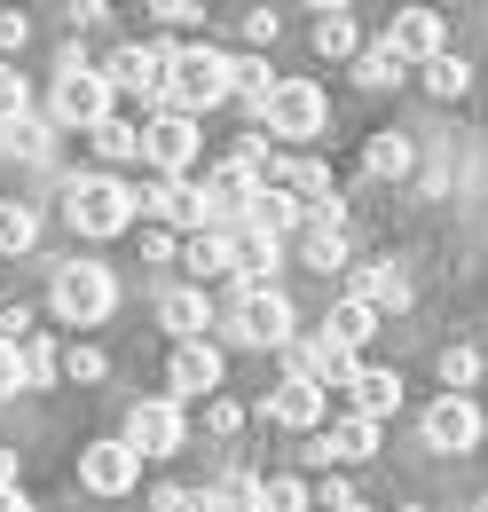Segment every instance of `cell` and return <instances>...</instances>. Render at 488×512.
Masks as SVG:
<instances>
[{
	"label": "cell",
	"mask_w": 488,
	"mask_h": 512,
	"mask_svg": "<svg viewBox=\"0 0 488 512\" xmlns=\"http://www.w3.org/2000/svg\"><path fill=\"white\" fill-rule=\"evenodd\" d=\"M300 457H307V465H363V457H378V426L347 410V418H331L323 434H307Z\"/></svg>",
	"instance_id": "13"
},
{
	"label": "cell",
	"mask_w": 488,
	"mask_h": 512,
	"mask_svg": "<svg viewBox=\"0 0 488 512\" xmlns=\"http://www.w3.org/2000/svg\"><path fill=\"white\" fill-rule=\"evenodd\" d=\"M229 95L260 119V111H268V95H276V71L260 64V56H229Z\"/></svg>",
	"instance_id": "25"
},
{
	"label": "cell",
	"mask_w": 488,
	"mask_h": 512,
	"mask_svg": "<svg viewBox=\"0 0 488 512\" xmlns=\"http://www.w3.org/2000/svg\"><path fill=\"white\" fill-rule=\"evenodd\" d=\"M473 512H488V497H481V505H473Z\"/></svg>",
	"instance_id": "49"
},
{
	"label": "cell",
	"mask_w": 488,
	"mask_h": 512,
	"mask_svg": "<svg viewBox=\"0 0 488 512\" xmlns=\"http://www.w3.org/2000/svg\"><path fill=\"white\" fill-rule=\"evenodd\" d=\"M229 339H244V347H292V339H300V316H292V300H284L276 284H260V292H237Z\"/></svg>",
	"instance_id": "6"
},
{
	"label": "cell",
	"mask_w": 488,
	"mask_h": 512,
	"mask_svg": "<svg viewBox=\"0 0 488 512\" xmlns=\"http://www.w3.org/2000/svg\"><path fill=\"white\" fill-rule=\"evenodd\" d=\"M260 190H268L260 174H244L237 158H221V166L205 174V213H213V229H244V213H252Z\"/></svg>",
	"instance_id": "12"
},
{
	"label": "cell",
	"mask_w": 488,
	"mask_h": 512,
	"mask_svg": "<svg viewBox=\"0 0 488 512\" xmlns=\"http://www.w3.org/2000/svg\"><path fill=\"white\" fill-rule=\"evenodd\" d=\"M150 512H197V497H189V489H174V481H166V489H150Z\"/></svg>",
	"instance_id": "44"
},
{
	"label": "cell",
	"mask_w": 488,
	"mask_h": 512,
	"mask_svg": "<svg viewBox=\"0 0 488 512\" xmlns=\"http://www.w3.org/2000/svg\"><path fill=\"white\" fill-rule=\"evenodd\" d=\"M103 371H111V363H103V347H71V355H63V379H103Z\"/></svg>",
	"instance_id": "39"
},
{
	"label": "cell",
	"mask_w": 488,
	"mask_h": 512,
	"mask_svg": "<svg viewBox=\"0 0 488 512\" xmlns=\"http://www.w3.org/2000/svg\"><path fill=\"white\" fill-rule=\"evenodd\" d=\"M300 253H307V268H323V276H331V268H347V229H307Z\"/></svg>",
	"instance_id": "34"
},
{
	"label": "cell",
	"mask_w": 488,
	"mask_h": 512,
	"mask_svg": "<svg viewBox=\"0 0 488 512\" xmlns=\"http://www.w3.org/2000/svg\"><path fill=\"white\" fill-rule=\"evenodd\" d=\"M142 481V457L126 442H87L79 449V489H95V497H126Z\"/></svg>",
	"instance_id": "15"
},
{
	"label": "cell",
	"mask_w": 488,
	"mask_h": 512,
	"mask_svg": "<svg viewBox=\"0 0 488 512\" xmlns=\"http://www.w3.org/2000/svg\"><path fill=\"white\" fill-rule=\"evenodd\" d=\"M386 56H394V64H433V56H449L441 8H402V16L386 24Z\"/></svg>",
	"instance_id": "11"
},
{
	"label": "cell",
	"mask_w": 488,
	"mask_h": 512,
	"mask_svg": "<svg viewBox=\"0 0 488 512\" xmlns=\"http://www.w3.org/2000/svg\"><path fill=\"white\" fill-rule=\"evenodd\" d=\"M268 418L276 426H292V434H323V418H331V394L307 379H284L276 394H268Z\"/></svg>",
	"instance_id": "17"
},
{
	"label": "cell",
	"mask_w": 488,
	"mask_h": 512,
	"mask_svg": "<svg viewBox=\"0 0 488 512\" xmlns=\"http://www.w3.org/2000/svg\"><path fill=\"white\" fill-rule=\"evenodd\" d=\"M213 103H229V56L221 48H174V71H166V111H213Z\"/></svg>",
	"instance_id": "3"
},
{
	"label": "cell",
	"mask_w": 488,
	"mask_h": 512,
	"mask_svg": "<svg viewBox=\"0 0 488 512\" xmlns=\"http://www.w3.org/2000/svg\"><path fill=\"white\" fill-rule=\"evenodd\" d=\"M158 323H166V331L189 347V339H205V331H213V300H205L197 284H174V292L158 300Z\"/></svg>",
	"instance_id": "21"
},
{
	"label": "cell",
	"mask_w": 488,
	"mask_h": 512,
	"mask_svg": "<svg viewBox=\"0 0 488 512\" xmlns=\"http://www.w3.org/2000/svg\"><path fill=\"white\" fill-rule=\"evenodd\" d=\"M48 308H56L63 323H103L111 308H119V276L111 268H95V260H63L56 268V284H48Z\"/></svg>",
	"instance_id": "4"
},
{
	"label": "cell",
	"mask_w": 488,
	"mask_h": 512,
	"mask_svg": "<svg viewBox=\"0 0 488 512\" xmlns=\"http://www.w3.org/2000/svg\"><path fill=\"white\" fill-rule=\"evenodd\" d=\"M229 245H237V292H260V284H276L284 237H268V229H229Z\"/></svg>",
	"instance_id": "19"
},
{
	"label": "cell",
	"mask_w": 488,
	"mask_h": 512,
	"mask_svg": "<svg viewBox=\"0 0 488 512\" xmlns=\"http://www.w3.org/2000/svg\"><path fill=\"white\" fill-rule=\"evenodd\" d=\"M323 331H331V339H339V347L355 355V347H370V339H378V308H363V300L347 292V300H339V308L323 316Z\"/></svg>",
	"instance_id": "26"
},
{
	"label": "cell",
	"mask_w": 488,
	"mask_h": 512,
	"mask_svg": "<svg viewBox=\"0 0 488 512\" xmlns=\"http://www.w3.org/2000/svg\"><path fill=\"white\" fill-rule=\"evenodd\" d=\"M315 505V489H307L300 473H276V481H260V512H307Z\"/></svg>",
	"instance_id": "33"
},
{
	"label": "cell",
	"mask_w": 488,
	"mask_h": 512,
	"mask_svg": "<svg viewBox=\"0 0 488 512\" xmlns=\"http://www.w3.org/2000/svg\"><path fill=\"white\" fill-rule=\"evenodd\" d=\"M433 371H441L449 394H465V386L481 379V355H473V347H441V363H433Z\"/></svg>",
	"instance_id": "37"
},
{
	"label": "cell",
	"mask_w": 488,
	"mask_h": 512,
	"mask_svg": "<svg viewBox=\"0 0 488 512\" xmlns=\"http://www.w3.org/2000/svg\"><path fill=\"white\" fill-rule=\"evenodd\" d=\"M473 442H481V402H473V394H433L426 402V449L465 457Z\"/></svg>",
	"instance_id": "10"
},
{
	"label": "cell",
	"mask_w": 488,
	"mask_h": 512,
	"mask_svg": "<svg viewBox=\"0 0 488 512\" xmlns=\"http://www.w3.org/2000/svg\"><path fill=\"white\" fill-rule=\"evenodd\" d=\"M0 150H8V166H16V158H24V166H48V158H56V127H48V119H16V127L0 134Z\"/></svg>",
	"instance_id": "27"
},
{
	"label": "cell",
	"mask_w": 488,
	"mask_h": 512,
	"mask_svg": "<svg viewBox=\"0 0 488 512\" xmlns=\"http://www.w3.org/2000/svg\"><path fill=\"white\" fill-rule=\"evenodd\" d=\"M24 394V363H16V347L0 339V402H16Z\"/></svg>",
	"instance_id": "42"
},
{
	"label": "cell",
	"mask_w": 488,
	"mask_h": 512,
	"mask_svg": "<svg viewBox=\"0 0 488 512\" xmlns=\"http://www.w3.org/2000/svg\"><path fill=\"white\" fill-rule=\"evenodd\" d=\"M284 355H292V379L323 386V394H331V386H347V379H355V355H347V347H339L331 331H307V339H292Z\"/></svg>",
	"instance_id": "14"
},
{
	"label": "cell",
	"mask_w": 488,
	"mask_h": 512,
	"mask_svg": "<svg viewBox=\"0 0 488 512\" xmlns=\"http://www.w3.org/2000/svg\"><path fill=\"white\" fill-rule=\"evenodd\" d=\"M244 40H252V48H268V40H276V16H268V8H252V16H244Z\"/></svg>",
	"instance_id": "45"
},
{
	"label": "cell",
	"mask_w": 488,
	"mask_h": 512,
	"mask_svg": "<svg viewBox=\"0 0 488 512\" xmlns=\"http://www.w3.org/2000/svg\"><path fill=\"white\" fill-rule=\"evenodd\" d=\"M410 166H418L410 134H370V174H378V182H394V174H410Z\"/></svg>",
	"instance_id": "31"
},
{
	"label": "cell",
	"mask_w": 488,
	"mask_h": 512,
	"mask_svg": "<svg viewBox=\"0 0 488 512\" xmlns=\"http://www.w3.org/2000/svg\"><path fill=\"white\" fill-rule=\"evenodd\" d=\"M87 142H95V158H103V166H134V158H142V127L119 119V111H111V119H95Z\"/></svg>",
	"instance_id": "24"
},
{
	"label": "cell",
	"mask_w": 488,
	"mask_h": 512,
	"mask_svg": "<svg viewBox=\"0 0 488 512\" xmlns=\"http://www.w3.org/2000/svg\"><path fill=\"white\" fill-rule=\"evenodd\" d=\"M63 221L79 237H126L134 229V190H126L119 174H79L63 190Z\"/></svg>",
	"instance_id": "1"
},
{
	"label": "cell",
	"mask_w": 488,
	"mask_h": 512,
	"mask_svg": "<svg viewBox=\"0 0 488 512\" xmlns=\"http://www.w3.org/2000/svg\"><path fill=\"white\" fill-rule=\"evenodd\" d=\"M237 426H244V410H237V402H221V394H213V402H205V434H221V442H229Z\"/></svg>",
	"instance_id": "40"
},
{
	"label": "cell",
	"mask_w": 488,
	"mask_h": 512,
	"mask_svg": "<svg viewBox=\"0 0 488 512\" xmlns=\"http://www.w3.org/2000/svg\"><path fill=\"white\" fill-rule=\"evenodd\" d=\"M347 394H355V418H370V426H386V418L402 410V379H394V371H363V363H355Z\"/></svg>",
	"instance_id": "23"
},
{
	"label": "cell",
	"mask_w": 488,
	"mask_h": 512,
	"mask_svg": "<svg viewBox=\"0 0 488 512\" xmlns=\"http://www.w3.org/2000/svg\"><path fill=\"white\" fill-rule=\"evenodd\" d=\"M95 119H111V79L95 64H79V56H63L56 79H48V127H95Z\"/></svg>",
	"instance_id": "2"
},
{
	"label": "cell",
	"mask_w": 488,
	"mask_h": 512,
	"mask_svg": "<svg viewBox=\"0 0 488 512\" xmlns=\"http://www.w3.org/2000/svg\"><path fill=\"white\" fill-rule=\"evenodd\" d=\"M0 489H16V449H0Z\"/></svg>",
	"instance_id": "47"
},
{
	"label": "cell",
	"mask_w": 488,
	"mask_h": 512,
	"mask_svg": "<svg viewBox=\"0 0 488 512\" xmlns=\"http://www.w3.org/2000/svg\"><path fill=\"white\" fill-rule=\"evenodd\" d=\"M166 386L174 394H221V347L213 339H189V347H174V363H166Z\"/></svg>",
	"instance_id": "18"
},
{
	"label": "cell",
	"mask_w": 488,
	"mask_h": 512,
	"mask_svg": "<svg viewBox=\"0 0 488 512\" xmlns=\"http://www.w3.org/2000/svg\"><path fill=\"white\" fill-rule=\"evenodd\" d=\"M323 127H331L323 87H315V79H276V95H268V111H260V134H268V142H315Z\"/></svg>",
	"instance_id": "5"
},
{
	"label": "cell",
	"mask_w": 488,
	"mask_h": 512,
	"mask_svg": "<svg viewBox=\"0 0 488 512\" xmlns=\"http://www.w3.org/2000/svg\"><path fill=\"white\" fill-rule=\"evenodd\" d=\"M182 268L197 276V292L213 284V276H237V245H229V229H197L182 245Z\"/></svg>",
	"instance_id": "22"
},
{
	"label": "cell",
	"mask_w": 488,
	"mask_h": 512,
	"mask_svg": "<svg viewBox=\"0 0 488 512\" xmlns=\"http://www.w3.org/2000/svg\"><path fill=\"white\" fill-rule=\"evenodd\" d=\"M347 292H355L363 308H378V316H386V308H394V316L410 308V276H402L394 260H370V268H355V284H347Z\"/></svg>",
	"instance_id": "20"
},
{
	"label": "cell",
	"mask_w": 488,
	"mask_h": 512,
	"mask_svg": "<svg viewBox=\"0 0 488 512\" xmlns=\"http://www.w3.org/2000/svg\"><path fill=\"white\" fill-rule=\"evenodd\" d=\"M426 87L441 95V103H457V95L473 87V64H465V56H433V64H426Z\"/></svg>",
	"instance_id": "35"
},
{
	"label": "cell",
	"mask_w": 488,
	"mask_h": 512,
	"mask_svg": "<svg viewBox=\"0 0 488 512\" xmlns=\"http://www.w3.org/2000/svg\"><path fill=\"white\" fill-rule=\"evenodd\" d=\"M16 363H24V394H32V386H48V379H63V355H56V339H40V331H32L24 347H16Z\"/></svg>",
	"instance_id": "30"
},
{
	"label": "cell",
	"mask_w": 488,
	"mask_h": 512,
	"mask_svg": "<svg viewBox=\"0 0 488 512\" xmlns=\"http://www.w3.org/2000/svg\"><path fill=\"white\" fill-rule=\"evenodd\" d=\"M16 119H32V87H24L16 64H0V134L16 127Z\"/></svg>",
	"instance_id": "36"
},
{
	"label": "cell",
	"mask_w": 488,
	"mask_h": 512,
	"mask_svg": "<svg viewBox=\"0 0 488 512\" xmlns=\"http://www.w3.org/2000/svg\"><path fill=\"white\" fill-rule=\"evenodd\" d=\"M142 253H150V260H182V245H174L166 229H142Z\"/></svg>",
	"instance_id": "46"
},
{
	"label": "cell",
	"mask_w": 488,
	"mask_h": 512,
	"mask_svg": "<svg viewBox=\"0 0 488 512\" xmlns=\"http://www.w3.org/2000/svg\"><path fill=\"white\" fill-rule=\"evenodd\" d=\"M0 512H32V505H24V489H0Z\"/></svg>",
	"instance_id": "48"
},
{
	"label": "cell",
	"mask_w": 488,
	"mask_h": 512,
	"mask_svg": "<svg viewBox=\"0 0 488 512\" xmlns=\"http://www.w3.org/2000/svg\"><path fill=\"white\" fill-rule=\"evenodd\" d=\"M40 245V213L32 205H0V253H32Z\"/></svg>",
	"instance_id": "32"
},
{
	"label": "cell",
	"mask_w": 488,
	"mask_h": 512,
	"mask_svg": "<svg viewBox=\"0 0 488 512\" xmlns=\"http://www.w3.org/2000/svg\"><path fill=\"white\" fill-rule=\"evenodd\" d=\"M197 512H260V481H252V473H221V481L197 497Z\"/></svg>",
	"instance_id": "28"
},
{
	"label": "cell",
	"mask_w": 488,
	"mask_h": 512,
	"mask_svg": "<svg viewBox=\"0 0 488 512\" xmlns=\"http://www.w3.org/2000/svg\"><path fill=\"white\" fill-rule=\"evenodd\" d=\"M166 71H174V48L166 40H126L119 56L103 64L111 95H142V103H166Z\"/></svg>",
	"instance_id": "8"
},
{
	"label": "cell",
	"mask_w": 488,
	"mask_h": 512,
	"mask_svg": "<svg viewBox=\"0 0 488 512\" xmlns=\"http://www.w3.org/2000/svg\"><path fill=\"white\" fill-rule=\"evenodd\" d=\"M315 56H355V8H315Z\"/></svg>",
	"instance_id": "29"
},
{
	"label": "cell",
	"mask_w": 488,
	"mask_h": 512,
	"mask_svg": "<svg viewBox=\"0 0 488 512\" xmlns=\"http://www.w3.org/2000/svg\"><path fill=\"white\" fill-rule=\"evenodd\" d=\"M355 79H363V87H394V79H402V64L386 56V40H378V48H355Z\"/></svg>",
	"instance_id": "38"
},
{
	"label": "cell",
	"mask_w": 488,
	"mask_h": 512,
	"mask_svg": "<svg viewBox=\"0 0 488 512\" xmlns=\"http://www.w3.org/2000/svg\"><path fill=\"white\" fill-rule=\"evenodd\" d=\"M134 457H174V449L189 442V418H182V402L174 394H150V402H134L126 410V434H119Z\"/></svg>",
	"instance_id": "9"
},
{
	"label": "cell",
	"mask_w": 488,
	"mask_h": 512,
	"mask_svg": "<svg viewBox=\"0 0 488 512\" xmlns=\"http://www.w3.org/2000/svg\"><path fill=\"white\" fill-rule=\"evenodd\" d=\"M24 32H32V24H24V16H16V8H0V64H8V56H16V48H24Z\"/></svg>",
	"instance_id": "43"
},
{
	"label": "cell",
	"mask_w": 488,
	"mask_h": 512,
	"mask_svg": "<svg viewBox=\"0 0 488 512\" xmlns=\"http://www.w3.org/2000/svg\"><path fill=\"white\" fill-rule=\"evenodd\" d=\"M150 16H158V24H166V32H189V24H197V16H205V8H197V0H158V8H150Z\"/></svg>",
	"instance_id": "41"
},
{
	"label": "cell",
	"mask_w": 488,
	"mask_h": 512,
	"mask_svg": "<svg viewBox=\"0 0 488 512\" xmlns=\"http://www.w3.org/2000/svg\"><path fill=\"white\" fill-rule=\"evenodd\" d=\"M134 205H142L150 221H174V229H189V237H197V229H213V213H205V190H197V182H150Z\"/></svg>",
	"instance_id": "16"
},
{
	"label": "cell",
	"mask_w": 488,
	"mask_h": 512,
	"mask_svg": "<svg viewBox=\"0 0 488 512\" xmlns=\"http://www.w3.org/2000/svg\"><path fill=\"white\" fill-rule=\"evenodd\" d=\"M197 150H205L197 119H182V111L142 119V166H158V182H182L189 166H197Z\"/></svg>",
	"instance_id": "7"
}]
</instances>
